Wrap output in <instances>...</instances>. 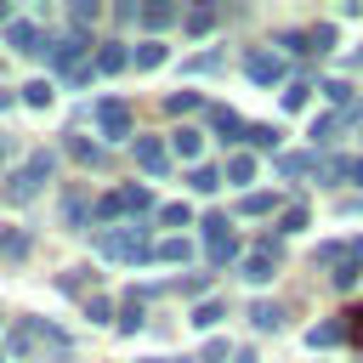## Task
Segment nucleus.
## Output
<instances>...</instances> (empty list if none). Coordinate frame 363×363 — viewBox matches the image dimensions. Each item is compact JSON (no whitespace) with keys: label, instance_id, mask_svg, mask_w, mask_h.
I'll use <instances>...</instances> for the list:
<instances>
[{"label":"nucleus","instance_id":"f257e3e1","mask_svg":"<svg viewBox=\"0 0 363 363\" xmlns=\"http://www.w3.org/2000/svg\"><path fill=\"white\" fill-rule=\"evenodd\" d=\"M142 233H147V227H136V221H130V227H113V233H102V238H96V250H102L108 261H147V255H153V244H147Z\"/></svg>","mask_w":363,"mask_h":363},{"label":"nucleus","instance_id":"f03ea898","mask_svg":"<svg viewBox=\"0 0 363 363\" xmlns=\"http://www.w3.org/2000/svg\"><path fill=\"white\" fill-rule=\"evenodd\" d=\"M142 210H153V193L136 187V182H130V187H113V193L96 204V216H108V221H113V216H142Z\"/></svg>","mask_w":363,"mask_h":363},{"label":"nucleus","instance_id":"7ed1b4c3","mask_svg":"<svg viewBox=\"0 0 363 363\" xmlns=\"http://www.w3.org/2000/svg\"><path fill=\"white\" fill-rule=\"evenodd\" d=\"M244 74H250L255 85H284V74H289V68H284V57H278V51H250V57H244Z\"/></svg>","mask_w":363,"mask_h":363},{"label":"nucleus","instance_id":"20e7f679","mask_svg":"<svg viewBox=\"0 0 363 363\" xmlns=\"http://www.w3.org/2000/svg\"><path fill=\"white\" fill-rule=\"evenodd\" d=\"M96 125H102L108 142H136V130H130V108H125V102H102V108H96Z\"/></svg>","mask_w":363,"mask_h":363},{"label":"nucleus","instance_id":"39448f33","mask_svg":"<svg viewBox=\"0 0 363 363\" xmlns=\"http://www.w3.org/2000/svg\"><path fill=\"white\" fill-rule=\"evenodd\" d=\"M130 147H136V164H142L147 176H164V170H170V147H164V142H153V136H136Z\"/></svg>","mask_w":363,"mask_h":363},{"label":"nucleus","instance_id":"423d86ee","mask_svg":"<svg viewBox=\"0 0 363 363\" xmlns=\"http://www.w3.org/2000/svg\"><path fill=\"white\" fill-rule=\"evenodd\" d=\"M85 51H91V40H85L79 28H74V34H62V40H51V62H57V68H68V62H79Z\"/></svg>","mask_w":363,"mask_h":363},{"label":"nucleus","instance_id":"0eeeda50","mask_svg":"<svg viewBox=\"0 0 363 363\" xmlns=\"http://www.w3.org/2000/svg\"><path fill=\"white\" fill-rule=\"evenodd\" d=\"M170 153H176V159H187V164H199V153H204V130L182 125V130L170 136Z\"/></svg>","mask_w":363,"mask_h":363},{"label":"nucleus","instance_id":"6e6552de","mask_svg":"<svg viewBox=\"0 0 363 363\" xmlns=\"http://www.w3.org/2000/svg\"><path fill=\"white\" fill-rule=\"evenodd\" d=\"M6 45H11V51H40L45 40H40V28L23 17V23H6Z\"/></svg>","mask_w":363,"mask_h":363},{"label":"nucleus","instance_id":"1a4fd4ad","mask_svg":"<svg viewBox=\"0 0 363 363\" xmlns=\"http://www.w3.org/2000/svg\"><path fill=\"white\" fill-rule=\"evenodd\" d=\"M221 182L250 187V182H255V153H233V159H227V170H221Z\"/></svg>","mask_w":363,"mask_h":363},{"label":"nucleus","instance_id":"9d476101","mask_svg":"<svg viewBox=\"0 0 363 363\" xmlns=\"http://www.w3.org/2000/svg\"><path fill=\"white\" fill-rule=\"evenodd\" d=\"M272 272H278V261H272V255H261V250H255V255H244V267H238V278H244V284H267Z\"/></svg>","mask_w":363,"mask_h":363},{"label":"nucleus","instance_id":"9b49d317","mask_svg":"<svg viewBox=\"0 0 363 363\" xmlns=\"http://www.w3.org/2000/svg\"><path fill=\"white\" fill-rule=\"evenodd\" d=\"M210 125L221 130V142H244V119L233 108H210Z\"/></svg>","mask_w":363,"mask_h":363},{"label":"nucleus","instance_id":"f8f14e48","mask_svg":"<svg viewBox=\"0 0 363 363\" xmlns=\"http://www.w3.org/2000/svg\"><path fill=\"white\" fill-rule=\"evenodd\" d=\"M250 323H255L261 335H267V329H284V306H278V301H255V306H250Z\"/></svg>","mask_w":363,"mask_h":363},{"label":"nucleus","instance_id":"ddd939ff","mask_svg":"<svg viewBox=\"0 0 363 363\" xmlns=\"http://www.w3.org/2000/svg\"><path fill=\"white\" fill-rule=\"evenodd\" d=\"M164 57H170V45H164V40H142V45L130 51V62H136V68H159Z\"/></svg>","mask_w":363,"mask_h":363},{"label":"nucleus","instance_id":"4468645a","mask_svg":"<svg viewBox=\"0 0 363 363\" xmlns=\"http://www.w3.org/2000/svg\"><path fill=\"white\" fill-rule=\"evenodd\" d=\"M96 68H102V74H119V68H130V51H125L119 40H108V45L96 51Z\"/></svg>","mask_w":363,"mask_h":363},{"label":"nucleus","instance_id":"2eb2a0df","mask_svg":"<svg viewBox=\"0 0 363 363\" xmlns=\"http://www.w3.org/2000/svg\"><path fill=\"white\" fill-rule=\"evenodd\" d=\"M340 340H346V323H312V329H306V346H312V352H318V346H340Z\"/></svg>","mask_w":363,"mask_h":363},{"label":"nucleus","instance_id":"dca6fc26","mask_svg":"<svg viewBox=\"0 0 363 363\" xmlns=\"http://www.w3.org/2000/svg\"><path fill=\"white\" fill-rule=\"evenodd\" d=\"M244 142L267 153V147H278V142H284V130H278V125H244Z\"/></svg>","mask_w":363,"mask_h":363},{"label":"nucleus","instance_id":"f3484780","mask_svg":"<svg viewBox=\"0 0 363 363\" xmlns=\"http://www.w3.org/2000/svg\"><path fill=\"white\" fill-rule=\"evenodd\" d=\"M187 187H193V193H216V187H221V170H216V164H193V170H187Z\"/></svg>","mask_w":363,"mask_h":363},{"label":"nucleus","instance_id":"a211bd4d","mask_svg":"<svg viewBox=\"0 0 363 363\" xmlns=\"http://www.w3.org/2000/svg\"><path fill=\"white\" fill-rule=\"evenodd\" d=\"M187 255H193V244H187V238H159L147 261H187Z\"/></svg>","mask_w":363,"mask_h":363},{"label":"nucleus","instance_id":"6ab92c4d","mask_svg":"<svg viewBox=\"0 0 363 363\" xmlns=\"http://www.w3.org/2000/svg\"><path fill=\"white\" fill-rule=\"evenodd\" d=\"M306 170H318L312 153H278V176H306Z\"/></svg>","mask_w":363,"mask_h":363},{"label":"nucleus","instance_id":"aec40b11","mask_svg":"<svg viewBox=\"0 0 363 363\" xmlns=\"http://www.w3.org/2000/svg\"><path fill=\"white\" fill-rule=\"evenodd\" d=\"M85 216H91V199H85V193H68V199H62V221H68V227H85Z\"/></svg>","mask_w":363,"mask_h":363},{"label":"nucleus","instance_id":"412c9836","mask_svg":"<svg viewBox=\"0 0 363 363\" xmlns=\"http://www.w3.org/2000/svg\"><path fill=\"white\" fill-rule=\"evenodd\" d=\"M221 318H227V306H221V301H199V306H193V329H216Z\"/></svg>","mask_w":363,"mask_h":363},{"label":"nucleus","instance_id":"4be33fe9","mask_svg":"<svg viewBox=\"0 0 363 363\" xmlns=\"http://www.w3.org/2000/svg\"><path fill=\"white\" fill-rule=\"evenodd\" d=\"M176 17H182V11H176V6H164V0H159V6H142V23H147V28H170Z\"/></svg>","mask_w":363,"mask_h":363},{"label":"nucleus","instance_id":"5701e85b","mask_svg":"<svg viewBox=\"0 0 363 363\" xmlns=\"http://www.w3.org/2000/svg\"><path fill=\"white\" fill-rule=\"evenodd\" d=\"M204 255L221 267V261H233V255H238V238H233V233H227V238H204Z\"/></svg>","mask_w":363,"mask_h":363},{"label":"nucleus","instance_id":"b1692460","mask_svg":"<svg viewBox=\"0 0 363 363\" xmlns=\"http://www.w3.org/2000/svg\"><path fill=\"white\" fill-rule=\"evenodd\" d=\"M23 102L28 108H51V79H28L23 85Z\"/></svg>","mask_w":363,"mask_h":363},{"label":"nucleus","instance_id":"393cba45","mask_svg":"<svg viewBox=\"0 0 363 363\" xmlns=\"http://www.w3.org/2000/svg\"><path fill=\"white\" fill-rule=\"evenodd\" d=\"M68 153H74L79 164H102V147H96V142H85V136H68Z\"/></svg>","mask_w":363,"mask_h":363},{"label":"nucleus","instance_id":"a878e982","mask_svg":"<svg viewBox=\"0 0 363 363\" xmlns=\"http://www.w3.org/2000/svg\"><path fill=\"white\" fill-rule=\"evenodd\" d=\"M40 193V182L34 176H23V170H11V182H6V199H34Z\"/></svg>","mask_w":363,"mask_h":363},{"label":"nucleus","instance_id":"bb28decb","mask_svg":"<svg viewBox=\"0 0 363 363\" xmlns=\"http://www.w3.org/2000/svg\"><path fill=\"white\" fill-rule=\"evenodd\" d=\"M318 91H323L335 108H352V85H346V79H329V85H318ZM352 113H357V108H352Z\"/></svg>","mask_w":363,"mask_h":363},{"label":"nucleus","instance_id":"cd10ccee","mask_svg":"<svg viewBox=\"0 0 363 363\" xmlns=\"http://www.w3.org/2000/svg\"><path fill=\"white\" fill-rule=\"evenodd\" d=\"M199 102H204L199 91H170V96H164V108H170V113H193Z\"/></svg>","mask_w":363,"mask_h":363},{"label":"nucleus","instance_id":"c85d7f7f","mask_svg":"<svg viewBox=\"0 0 363 363\" xmlns=\"http://www.w3.org/2000/svg\"><path fill=\"white\" fill-rule=\"evenodd\" d=\"M51 170H57V159H51V153H28V164H23V176H34V182H45Z\"/></svg>","mask_w":363,"mask_h":363},{"label":"nucleus","instance_id":"c756f323","mask_svg":"<svg viewBox=\"0 0 363 363\" xmlns=\"http://www.w3.org/2000/svg\"><path fill=\"white\" fill-rule=\"evenodd\" d=\"M278 233H306V204H289L278 216Z\"/></svg>","mask_w":363,"mask_h":363},{"label":"nucleus","instance_id":"7c9ffc66","mask_svg":"<svg viewBox=\"0 0 363 363\" xmlns=\"http://www.w3.org/2000/svg\"><path fill=\"white\" fill-rule=\"evenodd\" d=\"M335 130H340V113H323V119H312V142H335Z\"/></svg>","mask_w":363,"mask_h":363},{"label":"nucleus","instance_id":"2f4dec72","mask_svg":"<svg viewBox=\"0 0 363 363\" xmlns=\"http://www.w3.org/2000/svg\"><path fill=\"white\" fill-rule=\"evenodd\" d=\"M272 204H278L272 193H244V204H238V210H244V216H267Z\"/></svg>","mask_w":363,"mask_h":363},{"label":"nucleus","instance_id":"473e14b6","mask_svg":"<svg viewBox=\"0 0 363 363\" xmlns=\"http://www.w3.org/2000/svg\"><path fill=\"white\" fill-rule=\"evenodd\" d=\"M159 221H164V227H193V210H187V204H164Z\"/></svg>","mask_w":363,"mask_h":363},{"label":"nucleus","instance_id":"72a5a7b5","mask_svg":"<svg viewBox=\"0 0 363 363\" xmlns=\"http://www.w3.org/2000/svg\"><path fill=\"white\" fill-rule=\"evenodd\" d=\"M85 318H91V323H113V306H108L102 295H91V301H85Z\"/></svg>","mask_w":363,"mask_h":363},{"label":"nucleus","instance_id":"f704fd0d","mask_svg":"<svg viewBox=\"0 0 363 363\" xmlns=\"http://www.w3.org/2000/svg\"><path fill=\"white\" fill-rule=\"evenodd\" d=\"M216 28V11H187V34H210Z\"/></svg>","mask_w":363,"mask_h":363},{"label":"nucleus","instance_id":"c9c22d12","mask_svg":"<svg viewBox=\"0 0 363 363\" xmlns=\"http://www.w3.org/2000/svg\"><path fill=\"white\" fill-rule=\"evenodd\" d=\"M306 45H312V51H329V45H335V28H329V23H318V28L306 34Z\"/></svg>","mask_w":363,"mask_h":363},{"label":"nucleus","instance_id":"e433bc0d","mask_svg":"<svg viewBox=\"0 0 363 363\" xmlns=\"http://www.w3.org/2000/svg\"><path fill=\"white\" fill-rule=\"evenodd\" d=\"M0 255H11V261L28 255V238H23V233H6V238H0Z\"/></svg>","mask_w":363,"mask_h":363},{"label":"nucleus","instance_id":"4c0bfd02","mask_svg":"<svg viewBox=\"0 0 363 363\" xmlns=\"http://www.w3.org/2000/svg\"><path fill=\"white\" fill-rule=\"evenodd\" d=\"M142 323H147V318H142V306H125V312H119V335H136Z\"/></svg>","mask_w":363,"mask_h":363},{"label":"nucleus","instance_id":"58836bf2","mask_svg":"<svg viewBox=\"0 0 363 363\" xmlns=\"http://www.w3.org/2000/svg\"><path fill=\"white\" fill-rule=\"evenodd\" d=\"M306 91H312V85H301V79L284 85V108H306Z\"/></svg>","mask_w":363,"mask_h":363},{"label":"nucleus","instance_id":"ea45409f","mask_svg":"<svg viewBox=\"0 0 363 363\" xmlns=\"http://www.w3.org/2000/svg\"><path fill=\"white\" fill-rule=\"evenodd\" d=\"M233 227H227V216H204V238H227Z\"/></svg>","mask_w":363,"mask_h":363},{"label":"nucleus","instance_id":"a19ab883","mask_svg":"<svg viewBox=\"0 0 363 363\" xmlns=\"http://www.w3.org/2000/svg\"><path fill=\"white\" fill-rule=\"evenodd\" d=\"M11 352L28 357V352H34V329H17V335H11Z\"/></svg>","mask_w":363,"mask_h":363},{"label":"nucleus","instance_id":"79ce46f5","mask_svg":"<svg viewBox=\"0 0 363 363\" xmlns=\"http://www.w3.org/2000/svg\"><path fill=\"white\" fill-rule=\"evenodd\" d=\"M227 357H233L227 340H210V346H204V363H227Z\"/></svg>","mask_w":363,"mask_h":363},{"label":"nucleus","instance_id":"37998d69","mask_svg":"<svg viewBox=\"0 0 363 363\" xmlns=\"http://www.w3.org/2000/svg\"><path fill=\"white\" fill-rule=\"evenodd\" d=\"M216 62H221V57H216V51H199V57H193V62H187V68H193V74H210V68H216Z\"/></svg>","mask_w":363,"mask_h":363},{"label":"nucleus","instance_id":"c03bdc74","mask_svg":"<svg viewBox=\"0 0 363 363\" xmlns=\"http://www.w3.org/2000/svg\"><path fill=\"white\" fill-rule=\"evenodd\" d=\"M96 17V0H74V23H91Z\"/></svg>","mask_w":363,"mask_h":363},{"label":"nucleus","instance_id":"a18cd8bd","mask_svg":"<svg viewBox=\"0 0 363 363\" xmlns=\"http://www.w3.org/2000/svg\"><path fill=\"white\" fill-rule=\"evenodd\" d=\"M346 340H357V346H363V312H352V323H346Z\"/></svg>","mask_w":363,"mask_h":363},{"label":"nucleus","instance_id":"49530a36","mask_svg":"<svg viewBox=\"0 0 363 363\" xmlns=\"http://www.w3.org/2000/svg\"><path fill=\"white\" fill-rule=\"evenodd\" d=\"M233 363H261V357L255 352H233Z\"/></svg>","mask_w":363,"mask_h":363},{"label":"nucleus","instance_id":"de8ad7c7","mask_svg":"<svg viewBox=\"0 0 363 363\" xmlns=\"http://www.w3.org/2000/svg\"><path fill=\"white\" fill-rule=\"evenodd\" d=\"M352 182H363V159H352Z\"/></svg>","mask_w":363,"mask_h":363},{"label":"nucleus","instance_id":"09e8293b","mask_svg":"<svg viewBox=\"0 0 363 363\" xmlns=\"http://www.w3.org/2000/svg\"><path fill=\"white\" fill-rule=\"evenodd\" d=\"M6 108H11V96H6V91H0V113H6Z\"/></svg>","mask_w":363,"mask_h":363},{"label":"nucleus","instance_id":"8fccbe9b","mask_svg":"<svg viewBox=\"0 0 363 363\" xmlns=\"http://www.w3.org/2000/svg\"><path fill=\"white\" fill-rule=\"evenodd\" d=\"M0 363H6V357H0Z\"/></svg>","mask_w":363,"mask_h":363}]
</instances>
